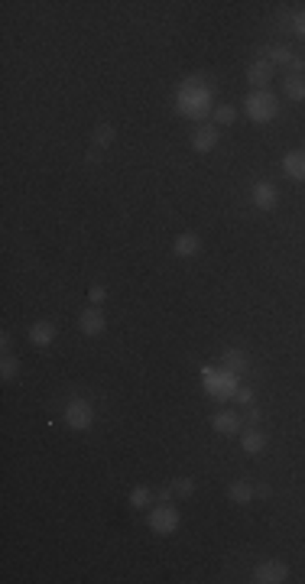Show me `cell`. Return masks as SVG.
Wrapping results in <instances>:
<instances>
[{"label":"cell","instance_id":"cell-1","mask_svg":"<svg viewBox=\"0 0 305 584\" xmlns=\"http://www.w3.org/2000/svg\"><path fill=\"white\" fill-rule=\"evenodd\" d=\"M176 104H179V111L185 117H195V120H202L204 114H208V104H211V91L208 88H202L195 78H189L185 85L179 88V98H176Z\"/></svg>","mask_w":305,"mask_h":584},{"label":"cell","instance_id":"cell-2","mask_svg":"<svg viewBox=\"0 0 305 584\" xmlns=\"http://www.w3.org/2000/svg\"><path fill=\"white\" fill-rule=\"evenodd\" d=\"M202 387L211 400H231L238 393V374L231 370H215V367H204L202 374Z\"/></svg>","mask_w":305,"mask_h":584},{"label":"cell","instance_id":"cell-3","mask_svg":"<svg viewBox=\"0 0 305 584\" xmlns=\"http://www.w3.org/2000/svg\"><path fill=\"white\" fill-rule=\"evenodd\" d=\"M244 111H247V117L253 120V124H270L273 117L280 114V101H276V94L273 91H250L247 101H244Z\"/></svg>","mask_w":305,"mask_h":584},{"label":"cell","instance_id":"cell-4","mask_svg":"<svg viewBox=\"0 0 305 584\" xmlns=\"http://www.w3.org/2000/svg\"><path fill=\"white\" fill-rule=\"evenodd\" d=\"M179 523H182L179 510L169 504H159L149 510V529H153L156 536H172V532L179 529Z\"/></svg>","mask_w":305,"mask_h":584},{"label":"cell","instance_id":"cell-5","mask_svg":"<svg viewBox=\"0 0 305 584\" xmlns=\"http://www.w3.org/2000/svg\"><path fill=\"white\" fill-rule=\"evenodd\" d=\"M65 422L75 429V432H85L94 422V406L88 400H72L65 406Z\"/></svg>","mask_w":305,"mask_h":584},{"label":"cell","instance_id":"cell-6","mask_svg":"<svg viewBox=\"0 0 305 584\" xmlns=\"http://www.w3.org/2000/svg\"><path fill=\"white\" fill-rule=\"evenodd\" d=\"M286 578H289V568L280 559H266L253 568V581L257 584H283Z\"/></svg>","mask_w":305,"mask_h":584},{"label":"cell","instance_id":"cell-7","mask_svg":"<svg viewBox=\"0 0 305 584\" xmlns=\"http://www.w3.org/2000/svg\"><path fill=\"white\" fill-rule=\"evenodd\" d=\"M78 328L81 334H88V338H98V334H104V328H107V318H104L101 305H91V309H85L78 315Z\"/></svg>","mask_w":305,"mask_h":584},{"label":"cell","instance_id":"cell-8","mask_svg":"<svg viewBox=\"0 0 305 584\" xmlns=\"http://www.w3.org/2000/svg\"><path fill=\"white\" fill-rule=\"evenodd\" d=\"M273 75H276V65H273L270 58H257V62H250L247 81L253 85V91H263V88L273 81Z\"/></svg>","mask_w":305,"mask_h":584},{"label":"cell","instance_id":"cell-9","mask_svg":"<svg viewBox=\"0 0 305 584\" xmlns=\"http://www.w3.org/2000/svg\"><path fill=\"white\" fill-rule=\"evenodd\" d=\"M280 205V188L273 182H257L253 185V208H260V211H273V208Z\"/></svg>","mask_w":305,"mask_h":584},{"label":"cell","instance_id":"cell-10","mask_svg":"<svg viewBox=\"0 0 305 584\" xmlns=\"http://www.w3.org/2000/svg\"><path fill=\"white\" fill-rule=\"evenodd\" d=\"M218 147V127L215 124H202L192 133V149L195 153H211Z\"/></svg>","mask_w":305,"mask_h":584},{"label":"cell","instance_id":"cell-11","mask_svg":"<svg viewBox=\"0 0 305 584\" xmlns=\"http://www.w3.org/2000/svg\"><path fill=\"white\" fill-rule=\"evenodd\" d=\"M283 172L295 182H305V149H293L283 156Z\"/></svg>","mask_w":305,"mask_h":584},{"label":"cell","instance_id":"cell-12","mask_svg":"<svg viewBox=\"0 0 305 584\" xmlns=\"http://www.w3.org/2000/svg\"><path fill=\"white\" fill-rule=\"evenodd\" d=\"M240 419L238 413H227V409H221V413H215V419H211V429H215L218 435H234V432H240Z\"/></svg>","mask_w":305,"mask_h":584},{"label":"cell","instance_id":"cell-13","mask_svg":"<svg viewBox=\"0 0 305 584\" xmlns=\"http://www.w3.org/2000/svg\"><path fill=\"white\" fill-rule=\"evenodd\" d=\"M221 364H224V370H231V374H244L250 367V354L247 351H240V347H227L224 357H221Z\"/></svg>","mask_w":305,"mask_h":584},{"label":"cell","instance_id":"cell-14","mask_svg":"<svg viewBox=\"0 0 305 584\" xmlns=\"http://www.w3.org/2000/svg\"><path fill=\"white\" fill-rule=\"evenodd\" d=\"M30 341L36 344V347H49V344L56 341V325L52 321H36L33 328H30Z\"/></svg>","mask_w":305,"mask_h":584},{"label":"cell","instance_id":"cell-15","mask_svg":"<svg viewBox=\"0 0 305 584\" xmlns=\"http://www.w3.org/2000/svg\"><path fill=\"white\" fill-rule=\"evenodd\" d=\"M253 484L250 481H234V484H227V500L231 504H238V506H247L250 500H253Z\"/></svg>","mask_w":305,"mask_h":584},{"label":"cell","instance_id":"cell-16","mask_svg":"<svg viewBox=\"0 0 305 584\" xmlns=\"http://www.w3.org/2000/svg\"><path fill=\"white\" fill-rule=\"evenodd\" d=\"M198 250H202V237H198V234H179L176 244H172V253H176V257H195Z\"/></svg>","mask_w":305,"mask_h":584},{"label":"cell","instance_id":"cell-17","mask_svg":"<svg viewBox=\"0 0 305 584\" xmlns=\"http://www.w3.org/2000/svg\"><path fill=\"white\" fill-rule=\"evenodd\" d=\"M283 94L289 101H305V75H286L283 78Z\"/></svg>","mask_w":305,"mask_h":584},{"label":"cell","instance_id":"cell-18","mask_svg":"<svg viewBox=\"0 0 305 584\" xmlns=\"http://www.w3.org/2000/svg\"><path fill=\"white\" fill-rule=\"evenodd\" d=\"M240 448H244L247 455H260L263 448H266V435H263L260 429H247L244 438H240Z\"/></svg>","mask_w":305,"mask_h":584},{"label":"cell","instance_id":"cell-19","mask_svg":"<svg viewBox=\"0 0 305 584\" xmlns=\"http://www.w3.org/2000/svg\"><path fill=\"white\" fill-rule=\"evenodd\" d=\"M149 497H153V493H149L147 484H136L134 490H130V506H134V510H147Z\"/></svg>","mask_w":305,"mask_h":584},{"label":"cell","instance_id":"cell-20","mask_svg":"<svg viewBox=\"0 0 305 584\" xmlns=\"http://www.w3.org/2000/svg\"><path fill=\"white\" fill-rule=\"evenodd\" d=\"M91 143H94V147H111V143H114V127L111 124H98V127H94V133H91Z\"/></svg>","mask_w":305,"mask_h":584},{"label":"cell","instance_id":"cell-21","mask_svg":"<svg viewBox=\"0 0 305 584\" xmlns=\"http://www.w3.org/2000/svg\"><path fill=\"white\" fill-rule=\"evenodd\" d=\"M20 374V357H13V354H3V364H0V377L10 383L13 377Z\"/></svg>","mask_w":305,"mask_h":584},{"label":"cell","instance_id":"cell-22","mask_svg":"<svg viewBox=\"0 0 305 584\" xmlns=\"http://www.w3.org/2000/svg\"><path fill=\"white\" fill-rule=\"evenodd\" d=\"M238 120V107H231V104H218L215 107V124H234Z\"/></svg>","mask_w":305,"mask_h":584},{"label":"cell","instance_id":"cell-23","mask_svg":"<svg viewBox=\"0 0 305 584\" xmlns=\"http://www.w3.org/2000/svg\"><path fill=\"white\" fill-rule=\"evenodd\" d=\"M266 56H270L273 65H289V62H293V52H289L286 46H270L266 49Z\"/></svg>","mask_w":305,"mask_h":584},{"label":"cell","instance_id":"cell-24","mask_svg":"<svg viewBox=\"0 0 305 584\" xmlns=\"http://www.w3.org/2000/svg\"><path fill=\"white\" fill-rule=\"evenodd\" d=\"M172 490H176V497H192V493H195V481H192V477H176Z\"/></svg>","mask_w":305,"mask_h":584},{"label":"cell","instance_id":"cell-25","mask_svg":"<svg viewBox=\"0 0 305 584\" xmlns=\"http://www.w3.org/2000/svg\"><path fill=\"white\" fill-rule=\"evenodd\" d=\"M293 33L299 36V39H305V10H299L293 17Z\"/></svg>","mask_w":305,"mask_h":584},{"label":"cell","instance_id":"cell-26","mask_svg":"<svg viewBox=\"0 0 305 584\" xmlns=\"http://www.w3.org/2000/svg\"><path fill=\"white\" fill-rule=\"evenodd\" d=\"M104 296H107V292H104V286H98V283H94V286L88 289V299H91V305H101V302H104Z\"/></svg>","mask_w":305,"mask_h":584},{"label":"cell","instance_id":"cell-27","mask_svg":"<svg viewBox=\"0 0 305 584\" xmlns=\"http://www.w3.org/2000/svg\"><path fill=\"white\" fill-rule=\"evenodd\" d=\"M234 400H238L240 406H250V402H253V389H247V387H238V393H234Z\"/></svg>","mask_w":305,"mask_h":584},{"label":"cell","instance_id":"cell-28","mask_svg":"<svg viewBox=\"0 0 305 584\" xmlns=\"http://www.w3.org/2000/svg\"><path fill=\"white\" fill-rule=\"evenodd\" d=\"M257 419H260V413H257V409H253V406H250L247 413H244V422H250V425H253V422H257Z\"/></svg>","mask_w":305,"mask_h":584},{"label":"cell","instance_id":"cell-29","mask_svg":"<svg viewBox=\"0 0 305 584\" xmlns=\"http://www.w3.org/2000/svg\"><path fill=\"white\" fill-rule=\"evenodd\" d=\"M0 347H3V351H10V334H7V332L0 334Z\"/></svg>","mask_w":305,"mask_h":584}]
</instances>
